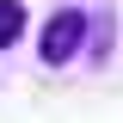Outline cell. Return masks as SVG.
Here are the masks:
<instances>
[{
    "mask_svg": "<svg viewBox=\"0 0 123 123\" xmlns=\"http://www.w3.org/2000/svg\"><path fill=\"white\" fill-rule=\"evenodd\" d=\"M31 12H25V0H0V49H12L18 37H25Z\"/></svg>",
    "mask_w": 123,
    "mask_h": 123,
    "instance_id": "cell-2",
    "label": "cell"
},
{
    "mask_svg": "<svg viewBox=\"0 0 123 123\" xmlns=\"http://www.w3.org/2000/svg\"><path fill=\"white\" fill-rule=\"evenodd\" d=\"M86 31H92V18L80 12V6L49 12V25L37 31V55H43V68H68V62L86 49Z\"/></svg>",
    "mask_w": 123,
    "mask_h": 123,
    "instance_id": "cell-1",
    "label": "cell"
}]
</instances>
